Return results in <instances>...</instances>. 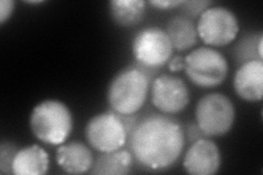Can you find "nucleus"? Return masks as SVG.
Segmentation results:
<instances>
[{"label": "nucleus", "mask_w": 263, "mask_h": 175, "mask_svg": "<svg viewBox=\"0 0 263 175\" xmlns=\"http://www.w3.org/2000/svg\"><path fill=\"white\" fill-rule=\"evenodd\" d=\"M130 152L142 168L164 171L183 152L185 135L181 124L166 114H152L138 122L129 135Z\"/></svg>", "instance_id": "f257e3e1"}, {"label": "nucleus", "mask_w": 263, "mask_h": 175, "mask_svg": "<svg viewBox=\"0 0 263 175\" xmlns=\"http://www.w3.org/2000/svg\"><path fill=\"white\" fill-rule=\"evenodd\" d=\"M151 88V76L141 66H128L111 80L106 99L120 115H135L144 106Z\"/></svg>", "instance_id": "f03ea898"}, {"label": "nucleus", "mask_w": 263, "mask_h": 175, "mask_svg": "<svg viewBox=\"0 0 263 175\" xmlns=\"http://www.w3.org/2000/svg\"><path fill=\"white\" fill-rule=\"evenodd\" d=\"M29 123L34 137L52 146L65 144L73 127L69 107L60 100L53 99L44 100L33 107Z\"/></svg>", "instance_id": "7ed1b4c3"}, {"label": "nucleus", "mask_w": 263, "mask_h": 175, "mask_svg": "<svg viewBox=\"0 0 263 175\" xmlns=\"http://www.w3.org/2000/svg\"><path fill=\"white\" fill-rule=\"evenodd\" d=\"M184 72L193 85L209 89L223 83L229 66L225 56L215 48L202 46L184 57Z\"/></svg>", "instance_id": "20e7f679"}, {"label": "nucleus", "mask_w": 263, "mask_h": 175, "mask_svg": "<svg viewBox=\"0 0 263 175\" xmlns=\"http://www.w3.org/2000/svg\"><path fill=\"white\" fill-rule=\"evenodd\" d=\"M236 119L234 103L223 93H210L195 106V124L205 137H220L232 130Z\"/></svg>", "instance_id": "39448f33"}, {"label": "nucleus", "mask_w": 263, "mask_h": 175, "mask_svg": "<svg viewBox=\"0 0 263 175\" xmlns=\"http://www.w3.org/2000/svg\"><path fill=\"white\" fill-rule=\"evenodd\" d=\"M85 137L92 149L100 153L118 151L125 146L128 131L122 116L114 111L97 114L85 127Z\"/></svg>", "instance_id": "423d86ee"}, {"label": "nucleus", "mask_w": 263, "mask_h": 175, "mask_svg": "<svg viewBox=\"0 0 263 175\" xmlns=\"http://www.w3.org/2000/svg\"><path fill=\"white\" fill-rule=\"evenodd\" d=\"M239 20L226 7L211 6L197 20V35L209 47H224L237 38Z\"/></svg>", "instance_id": "0eeeda50"}, {"label": "nucleus", "mask_w": 263, "mask_h": 175, "mask_svg": "<svg viewBox=\"0 0 263 175\" xmlns=\"http://www.w3.org/2000/svg\"><path fill=\"white\" fill-rule=\"evenodd\" d=\"M132 53L146 70H156L167 65L172 57L174 47L164 30L151 27L139 31L132 42Z\"/></svg>", "instance_id": "6e6552de"}, {"label": "nucleus", "mask_w": 263, "mask_h": 175, "mask_svg": "<svg viewBox=\"0 0 263 175\" xmlns=\"http://www.w3.org/2000/svg\"><path fill=\"white\" fill-rule=\"evenodd\" d=\"M151 100L160 113L174 115L187 107L190 91L181 78L172 74H160L151 86Z\"/></svg>", "instance_id": "1a4fd4ad"}, {"label": "nucleus", "mask_w": 263, "mask_h": 175, "mask_svg": "<svg viewBox=\"0 0 263 175\" xmlns=\"http://www.w3.org/2000/svg\"><path fill=\"white\" fill-rule=\"evenodd\" d=\"M221 165V153L213 140L200 138L193 141L186 150L183 159V169L192 175H214Z\"/></svg>", "instance_id": "9d476101"}, {"label": "nucleus", "mask_w": 263, "mask_h": 175, "mask_svg": "<svg viewBox=\"0 0 263 175\" xmlns=\"http://www.w3.org/2000/svg\"><path fill=\"white\" fill-rule=\"evenodd\" d=\"M236 94L247 102H259L263 98V62L254 60L239 66L234 76Z\"/></svg>", "instance_id": "9b49d317"}, {"label": "nucleus", "mask_w": 263, "mask_h": 175, "mask_svg": "<svg viewBox=\"0 0 263 175\" xmlns=\"http://www.w3.org/2000/svg\"><path fill=\"white\" fill-rule=\"evenodd\" d=\"M55 160L60 168L68 174L90 172L95 163L91 150L79 141H70L60 145L56 150Z\"/></svg>", "instance_id": "f8f14e48"}, {"label": "nucleus", "mask_w": 263, "mask_h": 175, "mask_svg": "<svg viewBox=\"0 0 263 175\" xmlns=\"http://www.w3.org/2000/svg\"><path fill=\"white\" fill-rule=\"evenodd\" d=\"M48 169V153L35 144L19 149L12 161L13 175H43Z\"/></svg>", "instance_id": "ddd939ff"}, {"label": "nucleus", "mask_w": 263, "mask_h": 175, "mask_svg": "<svg viewBox=\"0 0 263 175\" xmlns=\"http://www.w3.org/2000/svg\"><path fill=\"white\" fill-rule=\"evenodd\" d=\"M166 33L171 42L172 47L179 52L187 51L196 45L197 31L194 22L186 16H175L172 18L166 28Z\"/></svg>", "instance_id": "4468645a"}, {"label": "nucleus", "mask_w": 263, "mask_h": 175, "mask_svg": "<svg viewBox=\"0 0 263 175\" xmlns=\"http://www.w3.org/2000/svg\"><path fill=\"white\" fill-rule=\"evenodd\" d=\"M133 155L128 150H118V151L100 153L95 160L91 174L100 175H126L130 172L133 165Z\"/></svg>", "instance_id": "2eb2a0df"}, {"label": "nucleus", "mask_w": 263, "mask_h": 175, "mask_svg": "<svg viewBox=\"0 0 263 175\" xmlns=\"http://www.w3.org/2000/svg\"><path fill=\"white\" fill-rule=\"evenodd\" d=\"M109 11L115 24L123 28L134 27L141 22L146 11L144 0H112Z\"/></svg>", "instance_id": "dca6fc26"}, {"label": "nucleus", "mask_w": 263, "mask_h": 175, "mask_svg": "<svg viewBox=\"0 0 263 175\" xmlns=\"http://www.w3.org/2000/svg\"><path fill=\"white\" fill-rule=\"evenodd\" d=\"M263 33H251L241 38L235 47V58L240 65L254 60H263Z\"/></svg>", "instance_id": "f3484780"}, {"label": "nucleus", "mask_w": 263, "mask_h": 175, "mask_svg": "<svg viewBox=\"0 0 263 175\" xmlns=\"http://www.w3.org/2000/svg\"><path fill=\"white\" fill-rule=\"evenodd\" d=\"M16 151L18 149L10 141H3L0 145V171L2 173H12V161Z\"/></svg>", "instance_id": "a211bd4d"}, {"label": "nucleus", "mask_w": 263, "mask_h": 175, "mask_svg": "<svg viewBox=\"0 0 263 175\" xmlns=\"http://www.w3.org/2000/svg\"><path fill=\"white\" fill-rule=\"evenodd\" d=\"M183 12L186 15V18H199V16L212 6V2L209 0H196V2H184Z\"/></svg>", "instance_id": "6ab92c4d"}, {"label": "nucleus", "mask_w": 263, "mask_h": 175, "mask_svg": "<svg viewBox=\"0 0 263 175\" xmlns=\"http://www.w3.org/2000/svg\"><path fill=\"white\" fill-rule=\"evenodd\" d=\"M14 11L13 0H2L0 2V24H5L11 18Z\"/></svg>", "instance_id": "aec40b11"}, {"label": "nucleus", "mask_w": 263, "mask_h": 175, "mask_svg": "<svg viewBox=\"0 0 263 175\" xmlns=\"http://www.w3.org/2000/svg\"><path fill=\"white\" fill-rule=\"evenodd\" d=\"M183 4V0H153V2H149V5L159 10H170L179 6H182Z\"/></svg>", "instance_id": "412c9836"}, {"label": "nucleus", "mask_w": 263, "mask_h": 175, "mask_svg": "<svg viewBox=\"0 0 263 175\" xmlns=\"http://www.w3.org/2000/svg\"><path fill=\"white\" fill-rule=\"evenodd\" d=\"M184 57L182 56L172 57L168 63V68L171 72H179L181 70H184Z\"/></svg>", "instance_id": "4be33fe9"}, {"label": "nucleus", "mask_w": 263, "mask_h": 175, "mask_svg": "<svg viewBox=\"0 0 263 175\" xmlns=\"http://www.w3.org/2000/svg\"><path fill=\"white\" fill-rule=\"evenodd\" d=\"M186 137H187V139L189 140H191L192 143L193 141H195V140H197V139H200V138H203V134H202V131H201V129L197 127V125L196 124H192V125H189L187 126V128H186ZM205 137V136H204Z\"/></svg>", "instance_id": "5701e85b"}, {"label": "nucleus", "mask_w": 263, "mask_h": 175, "mask_svg": "<svg viewBox=\"0 0 263 175\" xmlns=\"http://www.w3.org/2000/svg\"><path fill=\"white\" fill-rule=\"evenodd\" d=\"M27 3H28V4H33V5L35 4V5H36V4H42L43 2H27Z\"/></svg>", "instance_id": "b1692460"}]
</instances>
